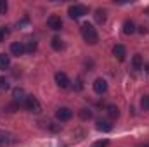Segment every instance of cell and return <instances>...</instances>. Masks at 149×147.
<instances>
[{"mask_svg":"<svg viewBox=\"0 0 149 147\" xmlns=\"http://www.w3.org/2000/svg\"><path fill=\"white\" fill-rule=\"evenodd\" d=\"M94 90H95V94H99V95L106 94V92H108V83H106V80L97 78V80L94 81Z\"/></svg>","mask_w":149,"mask_h":147,"instance_id":"cell-8","label":"cell"},{"mask_svg":"<svg viewBox=\"0 0 149 147\" xmlns=\"http://www.w3.org/2000/svg\"><path fill=\"white\" fill-rule=\"evenodd\" d=\"M94 19H95V23H99V24L106 23V10H104V9H97L95 14H94Z\"/></svg>","mask_w":149,"mask_h":147,"instance_id":"cell-13","label":"cell"},{"mask_svg":"<svg viewBox=\"0 0 149 147\" xmlns=\"http://www.w3.org/2000/svg\"><path fill=\"white\" fill-rule=\"evenodd\" d=\"M108 144H109L108 140H99V142H95L92 147H108Z\"/></svg>","mask_w":149,"mask_h":147,"instance_id":"cell-25","label":"cell"},{"mask_svg":"<svg viewBox=\"0 0 149 147\" xmlns=\"http://www.w3.org/2000/svg\"><path fill=\"white\" fill-rule=\"evenodd\" d=\"M9 66H10V55L2 52L0 54V69H7Z\"/></svg>","mask_w":149,"mask_h":147,"instance_id":"cell-12","label":"cell"},{"mask_svg":"<svg viewBox=\"0 0 149 147\" xmlns=\"http://www.w3.org/2000/svg\"><path fill=\"white\" fill-rule=\"evenodd\" d=\"M146 73L149 74V64H148V66H146Z\"/></svg>","mask_w":149,"mask_h":147,"instance_id":"cell-26","label":"cell"},{"mask_svg":"<svg viewBox=\"0 0 149 147\" xmlns=\"http://www.w3.org/2000/svg\"><path fill=\"white\" fill-rule=\"evenodd\" d=\"M9 88V81L5 78H0V90H7Z\"/></svg>","mask_w":149,"mask_h":147,"instance_id":"cell-23","label":"cell"},{"mask_svg":"<svg viewBox=\"0 0 149 147\" xmlns=\"http://www.w3.org/2000/svg\"><path fill=\"white\" fill-rule=\"evenodd\" d=\"M47 24H49V28H50V30H54V31L63 30V19H61L59 16H49Z\"/></svg>","mask_w":149,"mask_h":147,"instance_id":"cell-5","label":"cell"},{"mask_svg":"<svg viewBox=\"0 0 149 147\" xmlns=\"http://www.w3.org/2000/svg\"><path fill=\"white\" fill-rule=\"evenodd\" d=\"M113 55L118 57L120 61H123L125 55H127V49H125L123 45H114V47H113Z\"/></svg>","mask_w":149,"mask_h":147,"instance_id":"cell-9","label":"cell"},{"mask_svg":"<svg viewBox=\"0 0 149 147\" xmlns=\"http://www.w3.org/2000/svg\"><path fill=\"white\" fill-rule=\"evenodd\" d=\"M54 78H56V83H57L59 88H68V87H70V78H68L66 73H61V71H59V73H56Z\"/></svg>","mask_w":149,"mask_h":147,"instance_id":"cell-6","label":"cell"},{"mask_svg":"<svg viewBox=\"0 0 149 147\" xmlns=\"http://www.w3.org/2000/svg\"><path fill=\"white\" fill-rule=\"evenodd\" d=\"M87 12H88V9H87L85 5H80V3L70 5V9H68V14H70V17H71V19H78V17L85 16Z\"/></svg>","mask_w":149,"mask_h":147,"instance_id":"cell-2","label":"cell"},{"mask_svg":"<svg viewBox=\"0 0 149 147\" xmlns=\"http://www.w3.org/2000/svg\"><path fill=\"white\" fill-rule=\"evenodd\" d=\"M74 90H76V92L83 90V80H81V76H78V78L74 80Z\"/></svg>","mask_w":149,"mask_h":147,"instance_id":"cell-20","label":"cell"},{"mask_svg":"<svg viewBox=\"0 0 149 147\" xmlns=\"http://www.w3.org/2000/svg\"><path fill=\"white\" fill-rule=\"evenodd\" d=\"M95 125H97V130H101V132H111L113 130V125L108 119H97Z\"/></svg>","mask_w":149,"mask_h":147,"instance_id":"cell-10","label":"cell"},{"mask_svg":"<svg viewBox=\"0 0 149 147\" xmlns=\"http://www.w3.org/2000/svg\"><path fill=\"white\" fill-rule=\"evenodd\" d=\"M50 45H52L54 50H63V49H64V43H63V40H61L59 37L52 38V40H50Z\"/></svg>","mask_w":149,"mask_h":147,"instance_id":"cell-15","label":"cell"},{"mask_svg":"<svg viewBox=\"0 0 149 147\" xmlns=\"http://www.w3.org/2000/svg\"><path fill=\"white\" fill-rule=\"evenodd\" d=\"M7 35H9V30H7L5 26H0V43L5 40V37H7Z\"/></svg>","mask_w":149,"mask_h":147,"instance_id":"cell-21","label":"cell"},{"mask_svg":"<svg viewBox=\"0 0 149 147\" xmlns=\"http://www.w3.org/2000/svg\"><path fill=\"white\" fill-rule=\"evenodd\" d=\"M14 101L16 102H21V101H26V97H24V90L23 88H14Z\"/></svg>","mask_w":149,"mask_h":147,"instance_id":"cell-16","label":"cell"},{"mask_svg":"<svg viewBox=\"0 0 149 147\" xmlns=\"http://www.w3.org/2000/svg\"><path fill=\"white\" fill-rule=\"evenodd\" d=\"M132 66H134V69H142L144 61H142V55H141V54H135V55L132 57Z\"/></svg>","mask_w":149,"mask_h":147,"instance_id":"cell-14","label":"cell"},{"mask_svg":"<svg viewBox=\"0 0 149 147\" xmlns=\"http://www.w3.org/2000/svg\"><path fill=\"white\" fill-rule=\"evenodd\" d=\"M141 147H149V144H144V146H141Z\"/></svg>","mask_w":149,"mask_h":147,"instance_id":"cell-27","label":"cell"},{"mask_svg":"<svg viewBox=\"0 0 149 147\" xmlns=\"http://www.w3.org/2000/svg\"><path fill=\"white\" fill-rule=\"evenodd\" d=\"M35 49H37V43H35V42H33V40H31V42H30V43H28V45H26V50H28V52H33V50H35Z\"/></svg>","mask_w":149,"mask_h":147,"instance_id":"cell-24","label":"cell"},{"mask_svg":"<svg viewBox=\"0 0 149 147\" xmlns=\"http://www.w3.org/2000/svg\"><path fill=\"white\" fill-rule=\"evenodd\" d=\"M7 9H9L7 2H5V0H0V16H2V14H5V12H7Z\"/></svg>","mask_w":149,"mask_h":147,"instance_id":"cell-22","label":"cell"},{"mask_svg":"<svg viewBox=\"0 0 149 147\" xmlns=\"http://www.w3.org/2000/svg\"><path fill=\"white\" fill-rule=\"evenodd\" d=\"M24 106H26V109H28V111H31V112H35V114H38V112L42 111V106H40L38 99H37V97H33V95H26Z\"/></svg>","mask_w":149,"mask_h":147,"instance_id":"cell-3","label":"cell"},{"mask_svg":"<svg viewBox=\"0 0 149 147\" xmlns=\"http://www.w3.org/2000/svg\"><path fill=\"white\" fill-rule=\"evenodd\" d=\"M78 114H80V118H81V119H90V118H92V111L87 109V107L80 109V112H78Z\"/></svg>","mask_w":149,"mask_h":147,"instance_id":"cell-18","label":"cell"},{"mask_svg":"<svg viewBox=\"0 0 149 147\" xmlns=\"http://www.w3.org/2000/svg\"><path fill=\"white\" fill-rule=\"evenodd\" d=\"M123 33H125V35H132V33H135V24H134V21L127 19V21L123 23Z\"/></svg>","mask_w":149,"mask_h":147,"instance_id":"cell-11","label":"cell"},{"mask_svg":"<svg viewBox=\"0 0 149 147\" xmlns=\"http://www.w3.org/2000/svg\"><path fill=\"white\" fill-rule=\"evenodd\" d=\"M81 37H83V40H85L87 43H90V45H95L97 40H99L97 30H95L92 24H88V23L81 24Z\"/></svg>","mask_w":149,"mask_h":147,"instance_id":"cell-1","label":"cell"},{"mask_svg":"<svg viewBox=\"0 0 149 147\" xmlns=\"http://www.w3.org/2000/svg\"><path fill=\"white\" fill-rule=\"evenodd\" d=\"M108 116H109L111 119H116V118L120 116L118 107H116V106H113V104H109V106H108Z\"/></svg>","mask_w":149,"mask_h":147,"instance_id":"cell-17","label":"cell"},{"mask_svg":"<svg viewBox=\"0 0 149 147\" xmlns=\"http://www.w3.org/2000/svg\"><path fill=\"white\" fill-rule=\"evenodd\" d=\"M56 118L59 121H70L73 118V111L70 109V107H59V109L56 111Z\"/></svg>","mask_w":149,"mask_h":147,"instance_id":"cell-4","label":"cell"},{"mask_svg":"<svg viewBox=\"0 0 149 147\" xmlns=\"http://www.w3.org/2000/svg\"><path fill=\"white\" fill-rule=\"evenodd\" d=\"M10 52H12V55H23L24 52H26V47H24V43L23 42H12L10 43Z\"/></svg>","mask_w":149,"mask_h":147,"instance_id":"cell-7","label":"cell"},{"mask_svg":"<svg viewBox=\"0 0 149 147\" xmlns=\"http://www.w3.org/2000/svg\"><path fill=\"white\" fill-rule=\"evenodd\" d=\"M146 14H149V7H148V9H146Z\"/></svg>","mask_w":149,"mask_h":147,"instance_id":"cell-28","label":"cell"},{"mask_svg":"<svg viewBox=\"0 0 149 147\" xmlns=\"http://www.w3.org/2000/svg\"><path fill=\"white\" fill-rule=\"evenodd\" d=\"M141 107L144 111H149V95H144V97L141 99Z\"/></svg>","mask_w":149,"mask_h":147,"instance_id":"cell-19","label":"cell"}]
</instances>
